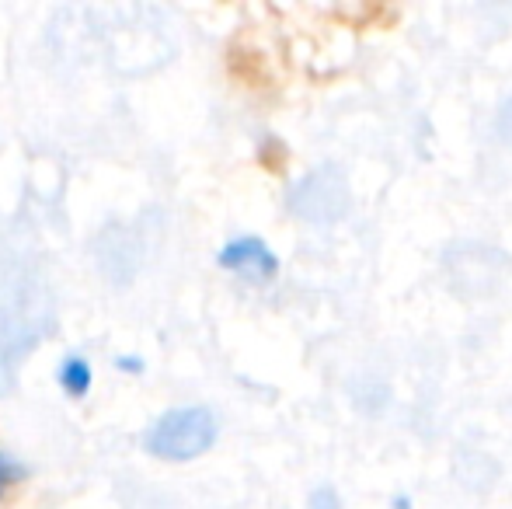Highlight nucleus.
<instances>
[{
	"mask_svg": "<svg viewBox=\"0 0 512 509\" xmlns=\"http://www.w3.org/2000/svg\"><path fill=\"white\" fill-rule=\"evenodd\" d=\"M216 443V419L209 408H171L143 436V447L161 461H192Z\"/></svg>",
	"mask_w": 512,
	"mask_h": 509,
	"instance_id": "1",
	"label": "nucleus"
},
{
	"mask_svg": "<svg viewBox=\"0 0 512 509\" xmlns=\"http://www.w3.org/2000/svg\"><path fill=\"white\" fill-rule=\"evenodd\" d=\"M220 265L230 272H241L248 279H258V283H265V279H272L279 272V258L262 238H234L230 245H223Z\"/></svg>",
	"mask_w": 512,
	"mask_h": 509,
	"instance_id": "2",
	"label": "nucleus"
},
{
	"mask_svg": "<svg viewBox=\"0 0 512 509\" xmlns=\"http://www.w3.org/2000/svg\"><path fill=\"white\" fill-rule=\"evenodd\" d=\"M60 384H63V391H70L74 398H81V394H88V387H91V367L84 360H67L60 367Z\"/></svg>",
	"mask_w": 512,
	"mask_h": 509,
	"instance_id": "3",
	"label": "nucleus"
},
{
	"mask_svg": "<svg viewBox=\"0 0 512 509\" xmlns=\"http://www.w3.org/2000/svg\"><path fill=\"white\" fill-rule=\"evenodd\" d=\"M310 509H342V506H338V496L331 489H317L310 496Z\"/></svg>",
	"mask_w": 512,
	"mask_h": 509,
	"instance_id": "4",
	"label": "nucleus"
},
{
	"mask_svg": "<svg viewBox=\"0 0 512 509\" xmlns=\"http://www.w3.org/2000/svg\"><path fill=\"white\" fill-rule=\"evenodd\" d=\"M499 133H502V140L512 147V98L502 105V112H499Z\"/></svg>",
	"mask_w": 512,
	"mask_h": 509,
	"instance_id": "5",
	"label": "nucleus"
},
{
	"mask_svg": "<svg viewBox=\"0 0 512 509\" xmlns=\"http://www.w3.org/2000/svg\"><path fill=\"white\" fill-rule=\"evenodd\" d=\"M0 492H4V468H0Z\"/></svg>",
	"mask_w": 512,
	"mask_h": 509,
	"instance_id": "6",
	"label": "nucleus"
}]
</instances>
